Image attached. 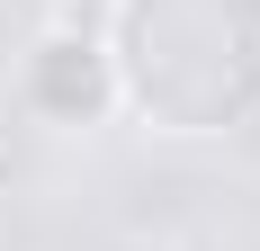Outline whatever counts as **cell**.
Masks as SVG:
<instances>
[{"instance_id": "cell-1", "label": "cell", "mask_w": 260, "mask_h": 251, "mask_svg": "<svg viewBox=\"0 0 260 251\" xmlns=\"http://www.w3.org/2000/svg\"><path fill=\"white\" fill-rule=\"evenodd\" d=\"M117 117L171 144L260 125V0H108L99 18Z\"/></svg>"}, {"instance_id": "cell-2", "label": "cell", "mask_w": 260, "mask_h": 251, "mask_svg": "<svg viewBox=\"0 0 260 251\" xmlns=\"http://www.w3.org/2000/svg\"><path fill=\"white\" fill-rule=\"evenodd\" d=\"M18 108L45 135H99L117 117V72H108V45L90 18H54L27 36L18 54Z\"/></svg>"}, {"instance_id": "cell-3", "label": "cell", "mask_w": 260, "mask_h": 251, "mask_svg": "<svg viewBox=\"0 0 260 251\" xmlns=\"http://www.w3.org/2000/svg\"><path fill=\"white\" fill-rule=\"evenodd\" d=\"M90 251H180L171 233H108V242H90Z\"/></svg>"}]
</instances>
